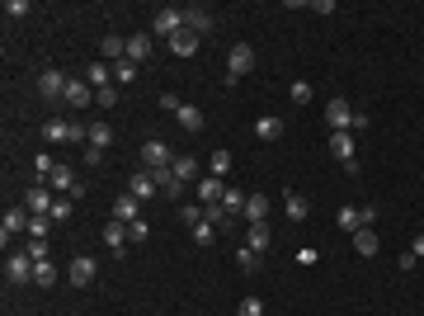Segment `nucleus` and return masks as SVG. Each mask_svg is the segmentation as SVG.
<instances>
[{"mask_svg":"<svg viewBox=\"0 0 424 316\" xmlns=\"http://www.w3.org/2000/svg\"><path fill=\"white\" fill-rule=\"evenodd\" d=\"M179 29H184V10L179 5H160L151 20V38H174Z\"/></svg>","mask_w":424,"mask_h":316,"instance_id":"nucleus-1","label":"nucleus"},{"mask_svg":"<svg viewBox=\"0 0 424 316\" xmlns=\"http://www.w3.org/2000/svg\"><path fill=\"white\" fill-rule=\"evenodd\" d=\"M29 218H33V213H29V208H10V213H5V218H0V241H5V250H10V241L15 236H29Z\"/></svg>","mask_w":424,"mask_h":316,"instance_id":"nucleus-2","label":"nucleus"},{"mask_svg":"<svg viewBox=\"0 0 424 316\" xmlns=\"http://www.w3.org/2000/svg\"><path fill=\"white\" fill-rule=\"evenodd\" d=\"M372 218H377V208H354V203H344V208H340V213H335V222H340V232H349V236H354V232H358V227H372Z\"/></svg>","mask_w":424,"mask_h":316,"instance_id":"nucleus-3","label":"nucleus"},{"mask_svg":"<svg viewBox=\"0 0 424 316\" xmlns=\"http://www.w3.org/2000/svg\"><path fill=\"white\" fill-rule=\"evenodd\" d=\"M255 71V47L250 43H236L232 52H227V80H241Z\"/></svg>","mask_w":424,"mask_h":316,"instance_id":"nucleus-4","label":"nucleus"},{"mask_svg":"<svg viewBox=\"0 0 424 316\" xmlns=\"http://www.w3.org/2000/svg\"><path fill=\"white\" fill-rule=\"evenodd\" d=\"M354 119H358V109H349V99H330L326 104L330 133H354Z\"/></svg>","mask_w":424,"mask_h":316,"instance_id":"nucleus-5","label":"nucleus"},{"mask_svg":"<svg viewBox=\"0 0 424 316\" xmlns=\"http://www.w3.org/2000/svg\"><path fill=\"white\" fill-rule=\"evenodd\" d=\"M142 165H146V170H170L174 165V151L170 146H165V142H142Z\"/></svg>","mask_w":424,"mask_h":316,"instance_id":"nucleus-6","label":"nucleus"},{"mask_svg":"<svg viewBox=\"0 0 424 316\" xmlns=\"http://www.w3.org/2000/svg\"><path fill=\"white\" fill-rule=\"evenodd\" d=\"M5 278H10V283H33V259H29V250H10V255H5Z\"/></svg>","mask_w":424,"mask_h":316,"instance_id":"nucleus-7","label":"nucleus"},{"mask_svg":"<svg viewBox=\"0 0 424 316\" xmlns=\"http://www.w3.org/2000/svg\"><path fill=\"white\" fill-rule=\"evenodd\" d=\"M95 274H99V259H95V255H76L71 264H66V278H71L76 288H90V283H95Z\"/></svg>","mask_w":424,"mask_h":316,"instance_id":"nucleus-8","label":"nucleus"},{"mask_svg":"<svg viewBox=\"0 0 424 316\" xmlns=\"http://www.w3.org/2000/svg\"><path fill=\"white\" fill-rule=\"evenodd\" d=\"M330 156L340 160V165H354L358 160V137L354 133H330Z\"/></svg>","mask_w":424,"mask_h":316,"instance_id":"nucleus-9","label":"nucleus"},{"mask_svg":"<svg viewBox=\"0 0 424 316\" xmlns=\"http://www.w3.org/2000/svg\"><path fill=\"white\" fill-rule=\"evenodd\" d=\"M66 85H71V76H61L57 66H47V71H43V80H38V90H43V99H47V104L66 99Z\"/></svg>","mask_w":424,"mask_h":316,"instance_id":"nucleus-10","label":"nucleus"},{"mask_svg":"<svg viewBox=\"0 0 424 316\" xmlns=\"http://www.w3.org/2000/svg\"><path fill=\"white\" fill-rule=\"evenodd\" d=\"M128 194H132V198H142V203H151V198L160 194V184H156V175L146 170V165H142V170H137V175L128 179Z\"/></svg>","mask_w":424,"mask_h":316,"instance_id":"nucleus-11","label":"nucleus"},{"mask_svg":"<svg viewBox=\"0 0 424 316\" xmlns=\"http://www.w3.org/2000/svg\"><path fill=\"white\" fill-rule=\"evenodd\" d=\"M52 203H57V198L47 194V184H33V189L24 194V208H29L33 218H47V213H52Z\"/></svg>","mask_w":424,"mask_h":316,"instance_id":"nucleus-12","label":"nucleus"},{"mask_svg":"<svg viewBox=\"0 0 424 316\" xmlns=\"http://www.w3.org/2000/svg\"><path fill=\"white\" fill-rule=\"evenodd\" d=\"M128 241H132V236H128V222H114V218H109V227H104V246H109V255L123 259Z\"/></svg>","mask_w":424,"mask_h":316,"instance_id":"nucleus-13","label":"nucleus"},{"mask_svg":"<svg viewBox=\"0 0 424 316\" xmlns=\"http://www.w3.org/2000/svg\"><path fill=\"white\" fill-rule=\"evenodd\" d=\"M151 57H156V38L151 33H132V38H128V61L142 66V61H151Z\"/></svg>","mask_w":424,"mask_h":316,"instance_id":"nucleus-14","label":"nucleus"},{"mask_svg":"<svg viewBox=\"0 0 424 316\" xmlns=\"http://www.w3.org/2000/svg\"><path fill=\"white\" fill-rule=\"evenodd\" d=\"M269 213H273V198H269V194H250V198H245V213H241V218H245V222H269Z\"/></svg>","mask_w":424,"mask_h":316,"instance_id":"nucleus-15","label":"nucleus"},{"mask_svg":"<svg viewBox=\"0 0 424 316\" xmlns=\"http://www.w3.org/2000/svg\"><path fill=\"white\" fill-rule=\"evenodd\" d=\"M66 104H71V109H85V104H95V85H90V80H76V76H71V85H66Z\"/></svg>","mask_w":424,"mask_h":316,"instance_id":"nucleus-16","label":"nucleus"},{"mask_svg":"<svg viewBox=\"0 0 424 316\" xmlns=\"http://www.w3.org/2000/svg\"><path fill=\"white\" fill-rule=\"evenodd\" d=\"M165 47H170L174 57H193V52H198V33H193V29H179L174 38H165Z\"/></svg>","mask_w":424,"mask_h":316,"instance_id":"nucleus-17","label":"nucleus"},{"mask_svg":"<svg viewBox=\"0 0 424 316\" xmlns=\"http://www.w3.org/2000/svg\"><path fill=\"white\" fill-rule=\"evenodd\" d=\"M245 246L255 255H264L269 250V222H245Z\"/></svg>","mask_w":424,"mask_h":316,"instance_id":"nucleus-18","label":"nucleus"},{"mask_svg":"<svg viewBox=\"0 0 424 316\" xmlns=\"http://www.w3.org/2000/svg\"><path fill=\"white\" fill-rule=\"evenodd\" d=\"M255 137H259V142H278V137H283V119L259 114V119H255Z\"/></svg>","mask_w":424,"mask_h":316,"instance_id":"nucleus-19","label":"nucleus"},{"mask_svg":"<svg viewBox=\"0 0 424 316\" xmlns=\"http://www.w3.org/2000/svg\"><path fill=\"white\" fill-rule=\"evenodd\" d=\"M137 218H142V198L118 194V203H114V222H137Z\"/></svg>","mask_w":424,"mask_h":316,"instance_id":"nucleus-20","label":"nucleus"},{"mask_svg":"<svg viewBox=\"0 0 424 316\" xmlns=\"http://www.w3.org/2000/svg\"><path fill=\"white\" fill-rule=\"evenodd\" d=\"M349 241H354V250H358V255H377V250H382V241H377V232H372V227H358Z\"/></svg>","mask_w":424,"mask_h":316,"instance_id":"nucleus-21","label":"nucleus"},{"mask_svg":"<svg viewBox=\"0 0 424 316\" xmlns=\"http://www.w3.org/2000/svg\"><path fill=\"white\" fill-rule=\"evenodd\" d=\"M85 80H90L95 90H104V85H114V66H109L104 57H99V61H90V66H85Z\"/></svg>","mask_w":424,"mask_h":316,"instance_id":"nucleus-22","label":"nucleus"},{"mask_svg":"<svg viewBox=\"0 0 424 316\" xmlns=\"http://www.w3.org/2000/svg\"><path fill=\"white\" fill-rule=\"evenodd\" d=\"M222 194H227V184H222V179H212V175L198 179V198H203V208H208V203H222Z\"/></svg>","mask_w":424,"mask_h":316,"instance_id":"nucleus-23","label":"nucleus"},{"mask_svg":"<svg viewBox=\"0 0 424 316\" xmlns=\"http://www.w3.org/2000/svg\"><path fill=\"white\" fill-rule=\"evenodd\" d=\"M47 184H52V189H57V194H71V184H76V175H71V165H52V170H47Z\"/></svg>","mask_w":424,"mask_h":316,"instance_id":"nucleus-24","label":"nucleus"},{"mask_svg":"<svg viewBox=\"0 0 424 316\" xmlns=\"http://www.w3.org/2000/svg\"><path fill=\"white\" fill-rule=\"evenodd\" d=\"M151 175H156V184H160V194H165V198H179V194H184V179L174 175V170H151Z\"/></svg>","mask_w":424,"mask_h":316,"instance_id":"nucleus-25","label":"nucleus"},{"mask_svg":"<svg viewBox=\"0 0 424 316\" xmlns=\"http://www.w3.org/2000/svg\"><path fill=\"white\" fill-rule=\"evenodd\" d=\"M208 175L212 179H227V175H232V151H222V146H217V151L208 156Z\"/></svg>","mask_w":424,"mask_h":316,"instance_id":"nucleus-26","label":"nucleus"},{"mask_svg":"<svg viewBox=\"0 0 424 316\" xmlns=\"http://www.w3.org/2000/svg\"><path fill=\"white\" fill-rule=\"evenodd\" d=\"M283 213H288L292 222H307V198L297 194V189H288V194H283Z\"/></svg>","mask_w":424,"mask_h":316,"instance_id":"nucleus-27","label":"nucleus"},{"mask_svg":"<svg viewBox=\"0 0 424 316\" xmlns=\"http://www.w3.org/2000/svg\"><path fill=\"white\" fill-rule=\"evenodd\" d=\"M71 128H76V123H66V119H47V123H43V137H47V142H71Z\"/></svg>","mask_w":424,"mask_h":316,"instance_id":"nucleus-28","label":"nucleus"},{"mask_svg":"<svg viewBox=\"0 0 424 316\" xmlns=\"http://www.w3.org/2000/svg\"><path fill=\"white\" fill-rule=\"evenodd\" d=\"M85 146L109 151V146H114V128H109V123H90V142H85Z\"/></svg>","mask_w":424,"mask_h":316,"instance_id":"nucleus-29","label":"nucleus"},{"mask_svg":"<svg viewBox=\"0 0 424 316\" xmlns=\"http://www.w3.org/2000/svg\"><path fill=\"white\" fill-rule=\"evenodd\" d=\"M174 119H179V128H184V133H198V128H203V109H198V104H184Z\"/></svg>","mask_w":424,"mask_h":316,"instance_id":"nucleus-30","label":"nucleus"},{"mask_svg":"<svg viewBox=\"0 0 424 316\" xmlns=\"http://www.w3.org/2000/svg\"><path fill=\"white\" fill-rule=\"evenodd\" d=\"M184 29H193V33H208V29H212V15L193 5V10H184Z\"/></svg>","mask_w":424,"mask_h":316,"instance_id":"nucleus-31","label":"nucleus"},{"mask_svg":"<svg viewBox=\"0 0 424 316\" xmlns=\"http://www.w3.org/2000/svg\"><path fill=\"white\" fill-rule=\"evenodd\" d=\"M137 71H142V66H137V61H128V57H123V61H114V85H118V90H123V85H132V80H137Z\"/></svg>","mask_w":424,"mask_h":316,"instance_id":"nucleus-32","label":"nucleus"},{"mask_svg":"<svg viewBox=\"0 0 424 316\" xmlns=\"http://www.w3.org/2000/svg\"><path fill=\"white\" fill-rule=\"evenodd\" d=\"M33 283H38V288H52V283H57V264H52V259H38V264H33Z\"/></svg>","mask_w":424,"mask_h":316,"instance_id":"nucleus-33","label":"nucleus"},{"mask_svg":"<svg viewBox=\"0 0 424 316\" xmlns=\"http://www.w3.org/2000/svg\"><path fill=\"white\" fill-rule=\"evenodd\" d=\"M245 198H250V194H241V189H227V194H222V208H227L232 218H241V213H245Z\"/></svg>","mask_w":424,"mask_h":316,"instance_id":"nucleus-34","label":"nucleus"},{"mask_svg":"<svg viewBox=\"0 0 424 316\" xmlns=\"http://www.w3.org/2000/svg\"><path fill=\"white\" fill-rule=\"evenodd\" d=\"M170 170H174L179 179H184V184H189V179H198V160H193V156H174V165H170Z\"/></svg>","mask_w":424,"mask_h":316,"instance_id":"nucleus-35","label":"nucleus"},{"mask_svg":"<svg viewBox=\"0 0 424 316\" xmlns=\"http://www.w3.org/2000/svg\"><path fill=\"white\" fill-rule=\"evenodd\" d=\"M288 99L297 104V109H302V104H311V85H307V80H292V85H288Z\"/></svg>","mask_w":424,"mask_h":316,"instance_id":"nucleus-36","label":"nucleus"},{"mask_svg":"<svg viewBox=\"0 0 424 316\" xmlns=\"http://www.w3.org/2000/svg\"><path fill=\"white\" fill-rule=\"evenodd\" d=\"M236 264H241L245 274H255V269H259V255H255L250 246H241V250H236Z\"/></svg>","mask_w":424,"mask_h":316,"instance_id":"nucleus-37","label":"nucleus"},{"mask_svg":"<svg viewBox=\"0 0 424 316\" xmlns=\"http://www.w3.org/2000/svg\"><path fill=\"white\" fill-rule=\"evenodd\" d=\"M193 241H198V246H212V241H217V227H212V222L203 218L198 227H193Z\"/></svg>","mask_w":424,"mask_h":316,"instance_id":"nucleus-38","label":"nucleus"},{"mask_svg":"<svg viewBox=\"0 0 424 316\" xmlns=\"http://www.w3.org/2000/svg\"><path fill=\"white\" fill-rule=\"evenodd\" d=\"M236 316H264V302H259V297H241Z\"/></svg>","mask_w":424,"mask_h":316,"instance_id":"nucleus-39","label":"nucleus"},{"mask_svg":"<svg viewBox=\"0 0 424 316\" xmlns=\"http://www.w3.org/2000/svg\"><path fill=\"white\" fill-rule=\"evenodd\" d=\"M47 227H52V218H29V241H43Z\"/></svg>","mask_w":424,"mask_h":316,"instance_id":"nucleus-40","label":"nucleus"},{"mask_svg":"<svg viewBox=\"0 0 424 316\" xmlns=\"http://www.w3.org/2000/svg\"><path fill=\"white\" fill-rule=\"evenodd\" d=\"M160 109H165V114H179V109H184V99L174 95V90H160Z\"/></svg>","mask_w":424,"mask_h":316,"instance_id":"nucleus-41","label":"nucleus"},{"mask_svg":"<svg viewBox=\"0 0 424 316\" xmlns=\"http://www.w3.org/2000/svg\"><path fill=\"white\" fill-rule=\"evenodd\" d=\"M47 218H52V222H71V198H57V203H52V213H47Z\"/></svg>","mask_w":424,"mask_h":316,"instance_id":"nucleus-42","label":"nucleus"},{"mask_svg":"<svg viewBox=\"0 0 424 316\" xmlns=\"http://www.w3.org/2000/svg\"><path fill=\"white\" fill-rule=\"evenodd\" d=\"M179 222H184V227H198V222H203V208L184 203V208H179Z\"/></svg>","mask_w":424,"mask_h":316,"instance_id":"nucleus-43","label":"nucleus"},{"mask_svg":"<svg viewBox=\"0 0 424 316\" xmlns=\"http://www.w3.org/2000/svg\"><path fill=\"white\" fill-rule=\"evenodd\" d=\"M29 10H33V5H29V0H5V15H10V20H24V15H29Z\"/></svg>","mask_w":424,"mask_h":316,"instance_id":"nucleus-44","label":"nucleus"},{"mask_svg":"<svg viewBox=\"0 0 424 316\" xmlns=\"http://www.w3.org/2000/svg\"><path fill=\"white\" fill-rule=\"evenodd\" d=\"M95 104L114 109V104H118V85H104V90H95Z\"/></svg>","mask_w":424,"mask_h":316,"instance_id":"nucleus-45","label":"nucleus"},{"mask_svg":"<svg viewBox=\"0 0 424 316\" xmlns=\"http://www.w3.org/2000/svg\"><path fill=\"white\" fill-rule=\"evenodd\" d=\"M128 236H132V241H146V236H151V227H146V218L128 222Z\"/></svg>","mask_w":424,"mask_h":316,"instance_id":"nucleus-46","label":"nucleus"},{"mask_svg":"<svg viewBox=\"0 0 424 316\" xmlns=\"http://www.w3.org/2000/svg\"><path fill=\"white\" fill-rule=\"evenodd\" d=\"M24 250H29V259H33V264H38V259H47V241H29V246H24Z\"/></svg>","mask_w":424,"mask_h":316,"instance_id":"nucleus-47","label":"nucleus"},{"mask_svg":"<svg viewBox=\"0 0 424 316\" xmlns=\"http://www.w3.org/2000/svg\"><path fill=\"white\" fill-rule=\"evenodd\" d=\"M85 165H104V151H99V146H85Z\"/></svg>","mask_w":424,"mask_h":316,"instance_id":"nucleus-48","label":"nucleus"},{"mask_svg":"<svg viewBox=\"0 0 424 316\" xmlns=\"http://www.w3.org/2000/svg\"><path fill=\"white\" fill-rule=\"evenodd\" d=\"M410 255H415V259H424V232H420L415 241H410Z\"/></svg>","mask_w":424,"mask_h":316,"instance_id":"nucleus-49","label":"nucleus"}]
</instances>
